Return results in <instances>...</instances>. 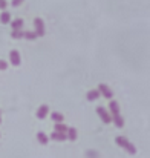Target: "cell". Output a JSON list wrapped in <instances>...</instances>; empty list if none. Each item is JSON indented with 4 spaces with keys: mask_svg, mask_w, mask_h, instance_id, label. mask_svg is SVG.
Here are the masks:
<instances>
[{
    "mask_svg": "<svg viewBox=\"0 0 150 158\" xmlns=\"http://www.w3.org/2000/svg\"><path fill=\"white\" fill-rule=\"evenodd\" d=\"M115 143H116L118 146H121L123 149H126L130 155H135V154H136V148H135L126 137H116V138H115Z\"/></svg>",
    "mask_w": 150,
    "mask_h": 158,
    "instance_id": "6da1fadb",
    "label": "cell"
},
{
    "mask_svg": "<svg viewBox=\"0 0 150 158\" xmlns=\"http://www.w3.org/2000/svg\"><path fill=\"white\" fill-rule=\"evenodd\" d=\"M34 26H35V32H37V37H43L46 34V28H45V22L42 19H35L34 20Z\"/></svg>",
    "mask_w": 150,
    "mask_h": 158,
    "instance_id": "7a4b0ae2",
    "label": "cell"
},
{
    "mask_svg": "<svg viewBox=\"0 0 150 158\" xmlns=\"http://www.w3.org/2000/svg\"><path fill=\"white\" fill-rule=\"evenodd\" d=\"M98 91H100V95H103L104 98H107V100H112V97H113V92H112V89H110L107 85H104V83L98 85Z\"/></svg>",
    "mask_w": 150,
    "mask_h": 158,
    "instance_id": "3957f363",
    "label": "cell"
},
{
    "mask_svg": "<svg viewBox=\"0 0 150 158\" xmlns=\"http://www.w3.org/2000/svg\"><path fill=\"white\" fill-rule=\"evenodd\" d=\"M97 114L100 115V118L103 120V123H106V124H109L110 121H112V115L103 107V106H98L97 107Z\"/></svg>",
    "mask_w": 150,
    "mask_h": 158,
    "instance_id": "277c9868",
    "label": "cell"
},
{
    "mask_svg": "<svg viewBox=\"0 0 150 158\" xmlns=\"http://www.w3.org/2000/svg\"><path fill=\"white\" fill-rule=\"evenodd\" d=\"M9 60H11V64H12V66H20V63H22L20 52L15 51V49H12V51L9 52Z\"/></svg>",
    "mask_w": 150,
    "mask_h": 158,
    "instance_id": "5b68a950",
    "label": "cell"
},
{
    "mask_svg": "<svg viewBox=\"0 0 150 158\" xmlns=\"http://www.w3.org/2000/svg\"><path fill=\"white\" fill-rule=\"evenodd\" d=\"M48 114H49V106L48 105H42L39 109H37V118H39V120L46 118V117H48Z\"/></svg>",
    "mask_w": 150,
    "mask_h": 158,
    "instance_id": "8992f818",
    "label": "cell"
},
{
    "mask_svg": "<svg viewBox=\"0 0 150 158\" xmlns=\"http://www.w3.org/2000/svg\"><path fill=\"white\" fill-rule=\"evenodd\" d=\"M51 140H54V141H64V140H67V135L66 134H61V132H52L49 137Z\"/></svg>",
    "mask_w": 150,
    "mask_h": 158,
    "instance_id": "52a82bcc",
    "label": "cell"
},
{
    "mask_svg": "<svg viewBox=\"0 0 150 158\" xmlns=\"http://www.w3.org/2000/svg\"><path fill=\"white\" fill-rule=\"evenodd\" d=\"M98 97H100V91L98 89H92V91H89L86 94L87 102H95V100H98Z\"/></svg>",
    "mask_w": 150,
    "mask_h": 158,
    "instance_id": "ba28073f",
    "label": "cell"
},
{
    "mask_svg": "<svg viewBox=\"0 0 150 158\" xmlns=\"http://www.w3.org/2000/svg\"><path fill=\"white\" fill-rule=\"evenodd\" d=\"M109 110H110V115H118L120 114V105L113 100H110L109 103Z\"/></svg>",
    "mask_w": 150,
    "mask_h": 158,
    "instance_id": "9c48e42d",
    "label": "cell"
},
{
    "mask_svg": "<svg viewBox=\"0 0 150 158\" xmlns=\"http://www.w3.org/2000/svg\"><path fill=\"white\" fill-rule=\"evenodd\" d=\"M37 141L40 144H48L49 143V137L45 132H37Z\"/></svg>",
    "mask_w": 150,
    "mask_h": 158,
    "instance_id": "30bf717a",
    "label": "cell"
},
{
    "mask_svg": "<svg viewBox=\"0 0 150 158\" xmlns=\"http://www.w3.org/2000/svg\"><path fill=\"white\" fill-rule=\"evenodd\" d=\"M0 22H2L3 25H8V23H11V12H8V11H3V12L0 14Z\"/></svg>",
    "mask_w": 150,
    "mask_h": 158,
    "instance_id": "8fae6325",
    "label": "cell"
},
{
    "mask_svg": "<svg viewBox=\"0 0 150 158\" xmlns=\"http://www.w3.org/2000/svg\"><path fill=\"white\" fill-rule=\"evenodd\" d=\"M112 121L115 123V126L116 127H123L124 126V118L118 114V115H112Z\"/></svg>",
    "mask_w": 150,
    "mask_h": 158,
    "instance_id": "7c38bea8",
    "label": "cell"
},
{
    "mask_svg": "<svg viewBox=\"0 0 150 158\" xmlns=\"http://www.w3.org/2000/svg\"><path fill=\"white\" fill-rule=\"evenodd\" d=\"M54 131H55V132L66 134V132H67V126H66L64 123H55V126H54Z\"/></svg>",
    "mask_w": 150,
    "mask_h": 158,
    "instance_id": "4fadbf2b",
    "label": "cell"
},
{
    "mask_svg": "<svg viewBox=\"0 0 150 158\" xmlns=\"http://www.w3.org/2000/svg\"><path fill=\"white\" fill-rule=\"evenodd\" d=\"M66 135H67V140H71V141L77 140V129H75V127H67Z\"/></svg>",
    "mask_w": 150,
    "mask_h": 158,
    "instance_id": "5bb4252c",
    "label": "cell"
},
{
    "mask_svg": "<svg viewBox=\"0 0 150 158\" xmlns=\"http://www.w3.org/2000/svg\"><path fill=\"white\" fill-rule=\"evenodd\" d=\"M23 32H25V31H22V29H12L11 37H12L14 40H20V39H23Z\"/></svg>",
    "mask_w": 150,
    "mask_h": 158,
    "instance_id": "9a60e30c",
    "label": "cell"
},
{
    "mask_svg": "<svg viewBox=\"0 0 150 158\" xmlns=\"http://www.w3.org/2000/svg\"><path fill=\"white\" fill-rule=\"evenodd\" d=\"M23 39H26V40H35L37 39V32L35 31H25L23 32Z\"/></svg>",
    "mask_w": 150,
    "mask_h": 158,
    "instance_id": "2e32d148",
    "label": "cell"
},
{
    "mask_svg": "<svg viewBox=\"0 0 150 158\" xmlns=\"http://www.w3.org/2000/svg\"><path fill=\"white\" fill-rule=\"evenodd\" d=\"M51 118H52L55 123H63V120H64L63 114H60V112H52V114H51Z\"/></svg>",
    "mask_w": 150,
    "mask_h": 158,
    "instance_id": "e0dca14e",
    "label": "cell"
},
{
    "mask_svg": "<svg viewBox=\"0 0 150 158\" xmlns=\"http://www.w3.org/2000/svg\"><path fill=\"white\" fill-rule=\"evenodd\" d=\"M23 23H25V22H23L22 19H15V20L11 22V26H12V29H22Z\"/></svg>",
    "mask_w": 150,
    "mask_h": 158,
    "instance_id": "ac0fdd59",
    "label": "cell"
},
{
    "mask_svg": "<svg viewBox=\"0 0 150 158\" xmlns=\"http://www.w3.org/2000/svg\"><path fill=\"white\" fill-rule=\"evenodd\" d=\"M23 2H25V0H12V2H11V5H12L14 8H17V6H20Z\"/></svg>",
    "mask_w": 150,
    "mask_h": 158,
    "instance_id": "d6986e66",
    "label": "cell"
},
{
    "mask_svg": "<svg viewBox=\"0 0 150 158\" xmlns=\"http://www.w3.org/2000/svg\"><path fill=\"white\" fill-rule=\"evenodd\" d=\"M6 68H8V63H6L5 60H2V58H0V71H5Z\"/></svg>",
    "mask_w": 150,
    "mask_h": 158,
    "instance_id": "ffe728a7",
    "label": "cell"
},
{
    "mask_svg": "<svg viewBox=\"0 0 150 158\" xmlns=\"http://www.w3.org/2000/svg\"><path fill=\"white\" fill-rule=\"evenodd\" d=\"M8 6V2L6 0H0V9H5Z\"/></svg>",
    "mask_w": 150,
    "mask_h": 158,
    "instance_id": "44dd1931",
    "label": "cell"
},
{
    "mask_svg": "<svg viewBox=\"0 0 150 158\" xmlns=\"http://www.w3.org/2000/svg\"><path fill=\"white\" fill-rule=\"evenodd\" d=\"M0 121H2V118H0Z\"/></svg>",
    "mask_w": 150,
    "mask_h": 158,
    "instance_id": "7402d4cb",
    "label": "cell"
}]
</instances>
